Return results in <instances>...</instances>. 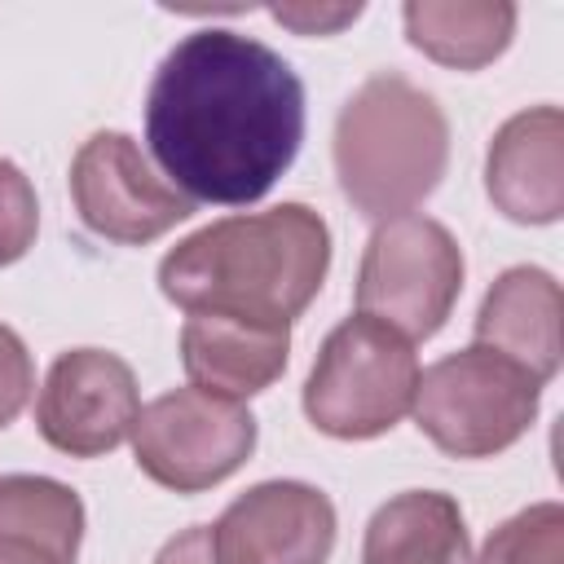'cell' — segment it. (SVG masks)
Here are the masks:
<instances>
[{
	"mask_svg": "<svg viewBox=\"0 0 564 564\" xmlns=\"http://www.w3.org/2000/svg\"><path fill=\"white\" fill-rule=\"evenodd\" d=\"M419 357L405 335L357 313L339 322L304 383V414L339 441H370L397 427L419 388Z\"/></svg>",
	"mask_w": 564,
	"mask_h": 564,
	"instance_id": "4",
	"label": "cell"
},
{
	"mask_svg": "<svg viewBox=\"0 0 564 564\" xmlns=\"http://www.w3.org/2000/svg\"><path fill=\"white\" fill-rule=\"evenodd\" d=\"M256 449V419L242 401L203 392V388H172L141 405L132 423V454L137 467L176 494H198L234 476Z\"/></svg>",
	"mask_w": 564,
	"mask_h": 564,
	"instance_id": "7",
	"label": "cell"
},
{
	"mask_svg": "<svg viewBox=\"0 0 564 564\" xmlns=\"http://www.w3.org/2000/svg\"><path fill=\"white\" fill-rule=\"evenodd\" d=\"M40 229V203L18 163L0 159V269L22 260Z\"/></svg>",
	"mask_w": 564,
	"mask_h": 564,
	"instance_id": "18",
	"label": "cell"
},
{
	"mask_svg": "<svg viewBox=\"0 0 564 564\" xmlns=\"http://www.w3.org/2000/svg\"><path fill=\"white\" fill-rule=\"evenodd\" d=\"M154 564H216L212 524H194V529L176 533L172 542H163V551L154 555Z\"/></svg>",
	"mask_w": 564,
	"mask_h": 564,
	"instance_id": "21",
	"label": "cell"
},
{
	"mask_svg": "<svg viewBox=\"0 0 564 564\" xmlns=\"http://www.w3.org/2000/svg\"><path fill=\"white\" fill-rule=\"evenodd\" d=\"M335 507L304 480H264L212 524L216 564H326Z\"/></svg>",
	"mask_w": 564,
	"mask_h": 564,
	"instance_id": "10",
	"label": "cell"
},
{
	"mask_svg": "<svg viewBox=\"0 0 564 564\" xmlns=\"http://www.w3.org/2000/svg\"><path fill=\"white\" fill-rule=\"evenodd\" d=\"M291 352V326L247 322L229 313H189L181 330V361L194 388L242 401L264 392Z\"/></svg>",
	"mask_w": 564,
	"mask_h": 564,
	"instance_id": "12",
	"label": "cell"
},
{
	"mask_svg": "<svg viewBox=\"0 0 564 564\" xmlns=\"http://www.w3.org/2000/svg\"><path fill=\"white\" fill-rule=\"evenodd\" d=\"M485 189L520 225H551L564 212V115L533 106L511 115L489 145Z\"/></svg>",
	"mask_w": 564,
	"mask_h": 564,
	"instance_id": "11",
	"label": "cell"
},
{
	"mask_svg": "<svg viewBox=\"0 0 564 564\" xmlns=\"http://www.w3.org/2000/svg\"><path fill=\"white\" fill-rule=\"evenodd\" d=\"M0 564H75L40 542H26V538H13V533H0Z\"/></svg>",
	"mask_w": 564,
	"mask_h": 564,
	"instance_id": "22",
	"label": "cell"
},
{
	"mask_svg": "<svg viewBox=\"0 0 564 564\" xmlns=\"http://www.w3.org/2000/svg\"><path fill=\"white\" fill-rule=\"evenodd\" d=\"M330 269V229L304 203L225 216L176 242L159 264V286L185 313H229L291 326Z\"/></svg>",
	"mask_w": 564,
	"mask_h": 564,
	"instance_id": "2",
	"label": "cell"
},
{
	"mask_svg": "<svg viewBox=\"0 0 564 564\" xmlns=\"http://www.w3.org/2000/svg\"><path fill=\"white\" fill-rule=\"evenodd\" d=\"M449 123L432 93L405 75L366 79L335 119V172L344 198L370 216L392 220L419 207L445 176Z\"/></svg>",
	"mask_w": 564,
	"mask_h": 564,
	"instance_id": "3",
	"label": "cell"
},
{
	"mask_svg": "<svg viewBox=\"0 0 564 564\" xmlns=\"http://www.w3.org/2000/svg\"><path fill=\"white\" fill-rule=\"evenodd\" d=\"M70 198L79 220L110 242L145 247L194 216V203L154 176L150 159L128 132H93L70 163Z\"/></svg>",
	"mask_w": 564,
	"mask_h": 564,
	"instance_id": "8",
	"label": "cell"
},
{
	"mask_svg": "<svg viewBox=\"0 0 564 564\" xmlns=\"http://www.w3.org/2000/svg\"><path fill=\"white\" fill-rule=\"evenodd\" d=\"M361 13V4H339V9H313V4H278L273 9V18L282 22V26H291V31H300V35H330V31H339V26H348L352 18Z\"/></svg>",
	"mask_w": 564,
	"mask_h": 564,
	"instance_id": "20",
	"label": "cell"
},
{
	"mask_svg": "<svg viewBox=\"0 0 564 564\" xmlns=\"http://www.w3.org/2000/svg\"><path fill=\"white\" fill-rule=\"evenodd\" d=\"M137 414H141L137 375L123 357L106 348L62 352L35 401L40 436L70 458H101L119 449L123 436H132Z\"/></svg>",
	"mask_w": 564,
	"mask_h": 564,
	"instance_id": "9",
	"label": "cell"
},
{
	"mask_svg": "<svg viewBox=\"0 0 564 564\" xmlns=\"http://www.w3.org/2000/svg\"><path fill=\"white\" fill-rule=\"evenodd\" d=\"M145 141L189 203L247 207L300 154L304 84L251 35L194 31L154 70Z\"/></svg>",
	"mask_w": 564,
	"mask_h": 564,
	"instance_id": "1",
	"label": "cell"
},
{
	"mask_svg": "<svg viewBox=\"0 0 564 564\" xmlns=\"http://www.w3.org/2000/svg\"><path fill=\"white\" fill-rule=\"evenodd\" d=\"M542 383L489 348H463L419 375L414 423L449 458H494L538 419Z\"/></svg>",
	"mask_w": 564,
	"mask_h": 564,
	"instance_id": "5",
	"label": "cell"
},
{
	"mask_svg": "<svg viewBox=\"0 0 564 564\" xmlns=\"http://www.w3.org/2000/svg\"><path fill=\"white\" fill-rule=\"evenodd\" d=\"M0 533L75 560L84 538V502L70 485L48 476H0Z\"/></svg>",
	"mask_w": 564,
	"mask_h": 564,
	"instance_id": "16",
	"label": "cell"
},
{
	"mask_svg": "<svg viewBox=\"0 0 564 564\" xmlns=\"http://www.w3.org/2000/svg\"><path fill=\"white\" fill-rule=\"evenodd\" d=\"M31 388H35L31 352L22 335L0 322V427H9L22 414V405L31 401Z\"/></svg>",
	"mask_w": 564,
	"mask_h": 564,
	"instance_id": "19",
	"label": "cell"
},
{
	"mask_svg": "<svg viewBox=\"0 0 564 564\" xmlns=\"http://www.w3.org/2000/svg\"><path fill=\"white\" fill-rule=\"evenodd\" d=\"M361 564H471L458 502L436 489L388 498L366 524Z\"/></svg>",
	"mask_w": 564,
	"mask_h": 564,
	"instance_id": "14",
	"label": "cell"
},
{
	"mask_svg": "<svg viewBox=\"0 0 564 564\" xmlns=\"http://www.w3.org/2000/svg\"><path fill=\"white\" fill-rule=\"evenodd\" d=\"M480 564H564V511L560 502H538L498 524L485 542Z\"/></svg>",
	"mask_w": 564,
	"mask_h": 564,
	"instance_id": "17",
	"label": "cell"
},
{
	"mask_svg": "<svg viewBox=\"0 0 564 564\" xmlns=\"http://www.w3.org/2000/svg\"><path fill=\"white\" fill-rule=\"evenodd\" d=\"M463 291V251L432 216L383 220L361 256L357 313L392 326L405 339H432Z\"/></svg>",
	"mask_w": 564,
	"mask_h": 564,
	"instance_id": "6",
	"label": "cell"
},
{
	"mask_svg": "<svg viewBox=\"0 0 564 564\" xmlns=\"http://www.w3.org/2000/svg\"><path fill=\"white\" fill-rule=\"evenodd\" d=\"M401 18L410 44L454 70L489 66L516 31V4L502 0H410Z\"/></svg>",
	"mask_w": 564,
	"mask_h": 564,
	"instance_id": "15",
	"label": "cell"
},
{
	"mask_svg": "<svg viewBox=\"0 0 564 564\" xmlns=\"http://www.w3.org/2000/svg\"><path fill=\"white\" fill-rule=\"evenodd\" d=\"M560 282L546 269L516 264L489 286L476 313V348H489L546 383L560 370Z\"/></svg>",
	"mask_w": 564,
	"mask_h": 564,
	"instance_id": "13",
	"label": "cell"
}]
</instances>
